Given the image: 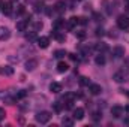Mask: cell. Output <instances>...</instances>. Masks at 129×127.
I'll list each match as a JSON object with an SVG mask.
<instances>
[{"mask_svg": "<svg viewBox=\"0 0 129 127\" xmlns=\"http://www.w3.org/2000/svg\"><path fill=\"white\" fill-rule=\"evenodd\" d=\"M62 124H63V126H68V127H72L74 126V118H71V117H64L63 120H62Z\"/></svg>", "mask_w": 129, "mask_h": 127, "instance_id": "18", "label": "cell"}, {"mask_svg": "<svg viewBox=\"0 0 129 127\" xmlns=\"http://www.w3.org/2000/svg\"><path fill=\"white\" fill-rule=\"evenodd\" d=\"M93 18H95V21H98V23L104 20V17H102L101 14H98V12H95V14H93Z\"/></svg>", "mask_w": 129, "mask_h": 127, "instance_id": "30", "label": "cell"}, {"mask_svg": "<svg viewBox=\"0 0 129 127\" xmlns=\"http://www.w3.org/2000/svg\"><path fill=\"white\" fill-rule=\"evenodd\" d=\"M62 27H64V20H62V18L56 20V21H54V29L59 30V29H62Z\"/></svg>", "mask_w": 129, "mask_h": 127, "instance_id": "20", "label": "cell"}, {"mask_svg": "<svg viewBox=\"0 0 129 127\" xmlns=\"http://www.w3.org/2000/svg\"><path fill=\"white\" fill-rule=\"evenodd\" d=\"M105 30H104V29H96V36H104V34H105Z\"/></svg>", "mask_w": 129, "mask_h": 127, "instance_id": "33", "label": "cell"}, {"mask_svg": "<svg viewBox=\"0 0 129 127\" xmlns=\"http://www.w3.org/2000/svg\"><path fill=\"white\" fill-rule=\"evenodd\" d=\"M113 78H114V81H116V82H123V81H125V75H123L122 72L114 73V76H113Z\"/></svg>", "mask_w": 129, "mask_h": 127, "instance_id": "19", "label": "cell"}, {"mask_svg": "<svg viewBox=\"0 0 129 127\" xmlns=\"http://www.w3.org/2000/svg\"><path fill=\"white\" fill-rule=\"evenodd\" d=\"M95 49L99 51V52H105V51H108V46L101 42V43H96V45H95Z\"/></svg>", "mask_w": 129, "mask_h": 127, "instance_id": "17", "label": "cell"}, {"mask_svg": "<svg viewBox=\"0 0 129 127\" xmlns=\"http://www.w3.org/2000/svg\"><path fill=\"white\" fill-rule=\"evenodd\" d=\"M95 63H96L98 66H104V64H105V57H104L102 54L96 55V58H95Z\"/></svg>", "mask_w": 129, "mask_h": 127, "instance_id": "21", "label": "cell"}, {"mask_svg": "<svg viewBox=\"0 0 129 127\" xmlns=\"http://www.w3.org/2000/svg\"><path fill=\"white\" fill-rule=\"evenodd\" d=\"M45 12H47V15H53V12H56V11H54V8H50V9H47Z\"/></svg>", "mask_w": 129, "mask_h": 127, "instance_id": "36", "label": "cell"}, {"mask_svg": "<svg viewBox=\"0 0 129 127\" xmlns=\"http://www.w3.org/2000/svg\"><path fill=\"white\" fill-rule=\"evenodd\" d=\"M72 118L74 120H83L84 118V109L83 108H77V109H74V112H72Z\"/></svg>", "mask_w": 129, "mask_h": 127, "instance_id": "5", "label": "cell"}, {"mask_svg": "<svg viewBox=\"0 0 129 127\" xmlns=\"http://www.w3.org/2000/svg\"><path fill=\"white\" fill-rule=\"evenodd\" d=\"M26 94H27V93L23 90V91H20V93L17 94V99H23V97H26Z\"/></svg>", "mask_w": 129, "mask_h": 127, "instance_id": "32", "label": "cell"}, {"mask_svg": "<svg viewBox=\"0 0 129 127\" xmlns=\"http://www.w3.org/2000/svg\"><path fill=\"white\" fill-rule=\"evenodd\" d=\"M89 91L93 96H96V94H101L102 88H101V85H98V84H90V85H89Z\"/></svg>", "mask_w": 129, "mask_h": 127, "instance_id": "12", "label": "cell"}, {"mask_svg": "<svg viewBox=\"0 0 129 127\" xmlns=\"http://www.w3.org/2000/svg\"><path fill=\"white\" fill-rule=\"evenodd\" d=\"M123 111H125V109H123L122 106H119V105H116V106H113V108H111V114H113V117H114V118L122 117Z\"/></svg>", "mask_w": 129, "mask_h": 127, "instance_id": "7", "label": "cell"}, {"mask_svg": "<svg viewBox=\"0 0 129 127\" xmlns=\"http://www.w3.org/2000/svg\"><path fill=\"white\" fill-rule=\"evenodd\" d=\"M92 118H93V121H101V118H102V112H99V111L93 112V114H92Z\"/></svg>", "mask_w": 129, "mask_h": 127, "instance_id": "26", "label": "cell"}, {"mask_svg": "<svg viewBox=\"0 0 129 127\" xmlns=\"http://www.w3.org/2000/svg\"><path fill=\"white\" fill-rule=\"evenodd\" d=\"M68 69H69V66L64 63V61H59V63H57V70H59L60 73H64V72H68Z\"/></svg>", "mask_w": 129, "mask_h": 127, "instance_id": "16", "label": "cell"}, {"mask_svg": "<svg viewBox=\"0 0 129 127\" xmlns=\"http://www.w3.org/2000/svg\"><path fill=\"white\" fill-rule=\"evenodd\" d=\"M44 2H36L35 3V12H42L44 11Z\"/></svg>", "mask_w": 129, "mask_h": 127, "instance_id": "23", "label": "cell"}, {"mask_svg": "<svg viewBox=\"0 0 129 127\" xmlns=\"http://www.w3.org/2000/svg\"><path fill=\"white\" fill-rule=\"evenodd\" d=\"M75 36H77L78 39H84V37H86V32H84V30H81V32H77V33H75Z\"/></svg>", "mask_w": 129, "mask_h": 127, "instance_id": "31", "label": "cell"}, {"mask_svg": "<svg viewBox=\"0 0 129 127\" xmlns=\"http://www.w3.org/2000/svg\"><path fill=\"white\" fill-rule=\"evenodd\" d=\"M2 11H3L5 15H11V14H12V3H11V2L2 3Z\"/></svg>", "mask_w": 129, "mask_h": 127, "instance_id": "9", "label": "cell"}, {"mask_svg": "<svg viewBox=\"0 0 129 127\" xmlns=\"http://www.w3.org/2000/svg\"><path fill=\"white\" fill-rule=\"evenodd\" d=\"M5 102H6L8 105H14V103H15V99H6Z\"/></svg>", "mask_w": 129, "mask_h": 127, "instance_id": "38", "label": "cell"}, {"mask_svg": "<svg viewBox=\"0 0 129 127\" xmlns=\"http://www.w3.org/2000/svg\"><path fill=\"white\" fill-rule=\"evenodd\" d=\"M48 45H50V39H48V37H45V36L38 37V46H39V48L45 49V48H48Z\"/></svg>", "mask_w": 129, "mask_h": 127, "instance_id": "6", "label": "cell"}, {"mask_svg": "<svg viewBox=\"0 0 129 127\" xmlns=\"http://www.w3.org/2000/svg\"><path fill=\"white\" fill-rule=\"evenodd\" d=\"M53 108H54V111H56V112H60L63 106L60 105V102H56V103H53Z\"/></svg>", "mask_w": 129, "mask_h": 127, "instance_id": "29", "label": "cell"}, {"mask_svg": "<svg viewBox=\"0 0 129 127\" xmlns=\"http://www.w3.org/2000/svg\"><path fill=\"white\" fill-rule=\"evenodd\" d=\"M50 120H51V112H48V111H41L36 114V121L41 124H47Z\"/></svg>", "mask_w": 129, "mask_h": 127, "instance_id": "1", "label": "cell"}, {"mask_svg": "<svg viewBox=\"0 0 129 127\" xmlns=\"http://www.w3.org/2000/svg\"><path fill=\"white\" fill-rule=\"evenodd\" d=\"M54 11H56L57 14H63L64 11H66V3H64V2H57V3L54 5Z\"/></svg>", "mask_w": 129, "mask_h": 127, "instance_id": "11", "label": "cell"}, {"mask_svg": "<svg viewBox=\"0 0 129 127\" xmlns=\"http://www.w3.org/2000/svg\"><path fill=\"white\" fill-rule=\"evenodd\" d=\"M125 55V48L123 46H114L113 49V57L114 58H122Z\"/></svg>", "mask_w": 129, "mask_h": 127, "instance_id": "4", "label": "cell"}, {"mask_svg": "<svg viewBox=\"0 0 129 127\" xmlns=\"http://www.w3.org/2000/svg\"><path fill=\"white\" fill-rule=\"evenodd\" d=\"M27 26H29V23H27L26 20H23V21H18V23H17V30H18V32H26Z\"/></svg>", "mask_w": 129, "mask_h": 127, "instance_id": "13", "label": "cell"}, {"mask_svg": "<svg viewBox=\"0 0 129 127\" xmlns=\"http://www.w3.org/2000/svg\"><path fill=\"white\" fill-rule=\"evenodd\" d=\"M80 85H90V79L87 76H81L80 78Z\"/></svg>", "mask_w": 129, "mask_h": 127, "instance_id": "25", "label": "cell"}, {"mask_svg": "<svg viewBox=\"0 0 129 127\" xmlns=\"http://www.w3.org/2000/svg\"><path fill=\"white\" fill-rule=\"evenodd\" d=\"M38 67V60H35V58H30V60H27L26 61V70H29V72H32Z\"/></svg>", "mask_w": 129, "mask_h": 127, "instance_id": "10", "label": "cell"}, {"mask_svg": "<svg viewBox=\"0 0 129 127\" xmlns=\"http://www.w3.org/2000/svg\"><path fill=\"white\" fill-rule=\"evenodd\" d=\"M0 72H2L3 75H6V76H11V75H14V67H11V66H5L3 69H0Z\"/></svg>", "mask_w": 129, "mask_h": 127, "instance_id": "15", "label": "cell"}, {"mask_svg": "<svg viewBox=\"0 0 129 127\" xmlns=\"http://www.w3.org/2000/svg\"><path fill=\"white\" fill-rule=\"evenodd\" d=\"M12 2H17V0H12Z\"/></svg>", "mask_w": 129, "mask_h": 127, "instance_id": "43", "label": "cell"}, {"mask_svg": "<svg viewBox=\"0 0 129 127\" xmlns=\"http://www.w3.org/2000/svg\"><path fill=\"white\" fill-rule=\"evenodd\" d=\"M26 39L29 40V42H33L35 39H36V32H32V33H27L26 34Z\"/></svg>", "mask_w": 129, "mask_h": 127, "instance_id": "28", "label": "cell"}, {"mask_svg": "<svg viewBox=\"0 0 129 127\" xmlns=\"http://www.w3.org/2000/svg\"><path fill=\"white\" fill-rule=\"evenodd\" d=\"M69 58H71L72 61H77V60H78V57H77L75 54H69Z\"/></svg>", "mask_w": 129, "mask_h": 127, "instance_id": "37", "label": "cell"}, {"mask_svg": "<svg viewBox=\"0 0 129 127\" xmlns=\"http://www.w3.org/2000/svg\"><path fill=\"white\" fill-rule=\"evenodd\" d=\"M126 2H128V3H129V0H126Z\"/></svg>", "mask_w": 129, "mask_h": 127, "instance_id": "44", "label": "cell"}, {"mask_svg": "<svg viewBox=\"0 0 129 127\" xmlns=\"http://www.w3.org/2000/svg\"><path fill=\"white\" fill-rule=\"evenodd\" d=\"M11 37V30L8 27H0V40H8Z\"/></svg>", "mask_w": 129, "mask_h": 127, "instance_id": "8", "label": "cell"}, {"mask_svg": "<svg viewBox=\"0 0 129 127\" xmlns=\"http://www.w3.org/2000/svg\"><path fill=\"white\" fill-rule=\"evenodd\" d=\"M128 12H129V5H128Z\"/></svg>", "mask_w": 129, "mask_h": 127, "instance_id": "42", "label": "cell"}, {"mask_svg": "<svg viewBox=\"0 0 129 127\" xmlns=\"http://www.w3.org/2000/svg\"><path fill=\"white\" fill-rule=\"evenodd\" d=\"M64 55H68V52H66L64 49H57V51H54V57H56V58H62Z\"/></svg>", "mask_w": 129, "mask_h": 127, "instance_id": "22", "label": "cell"}, {"mask_svg": "<svg viewBox=\"0 0 129 127\" xmlns=\"http://www.w3.org/2000/svg\"><path fill=\"white\" fill-rule=\"evenodd\" d=\"M117 27L120 30L129 29V17L128 15H119V18H117Z\"/></svg>", "mask_w": 129, "mask_h": 127, "instance_id": "2", "label": "cell"}, {"mask_svg": "<svg viewBox=\"0 0 129 127\" xmlns=\"http://www.w3.org/2000/svg\"><path fill=\"white\" fill-rule=\"evenodd\" d=\"M77 24H80V17H72V18H69V21L66 23V29H68V30H72Z\"/></svg>", "mask_w": 129, "mask_h": 127, "instance_id": "3", "label": "cell"}, {"mask_svg": "<svg viewBox=\"0 0 129 127\" xmlns=\"http://www.w3.org/2000/svg\"><path fill=\"white\" fill-rule=\"evenodd\" d=\"M26 12V6L24 5H18L17 6V15H23Z\"/></svg>", "mask_w": 129, "mask_h": 127, "instance_id": "27", "label": "cell"}, {"mask_svg": "<svg viewBox=\"0 0 129 127\" xmlns=\"http://www.w3.org/2000/svg\"><path fill=\"white\" fill-rule=\"evenodd\" d=\"M125 111H126V112H129V105L126 106V108H125Z\"/></svg>", "mask_w": 129, "mask_h": 127, "instance_id": "41", "label": "cell"}, {"mask_svg": "<svg viewBox=\"0 0 129 127\" xmlns=\"http://www.w3.org/2000/svg\"><path fill=\"white\" fill-rule=\"evenodd\" d=\"M50 91H53V93H60V91H62V85H60L59 82H51V84H50Z\"/></svg>", "mask_w": 129, "mask_h": 127, "instance_id": "14", "label": "cell"}, {"mask_svg": "<svg viewBox=\"0 0 129 127\" xmlns=\"http://www.w3.org/2000/svg\"><path fill=\"white\" fill-rule=\"evenodd\" d=\"M42 27H44V23L42 21H36L33 24V32H39V30H42Z\"/></svg>", "mask_w": 129, "mask_h": 127, "instance_id": "24", "label": "cell"}, {"mask_svg": "<svg viewBox=\"0 0 129 127\" xmlns=\"http://www.w3.org/2000/svg\"><path fill=\"white\" fill-rule=\"evenodd\" d=\"M80 24H87V18L86 17H80Z\"/></svg>", "mask_w": 129, "mask_h": 127, "instance_id": "34", "label": "cell"}, {"mask_svg": "<svg viewBox=\"0 0 129 127\" xmlns=\"http://www.w3.org/2000/svg\"><path fill=\"white\" fill-rule=\"evenodd\" d=\"M125 124H129V118H126V120H125Z\"/></svg>", "mask_w": 129, "mask_h": 127, "instance_id": "40", "label": "cell"}, {"mask_svg": "<svg viewBox=\"0 0 129 127\" xmlns=\"http://www.w3.org/2000/svg\"><path fill=\"white\" fill-rule=\"evenodd\" d=\"M5 115H6L5 109H3V108H0V120H3V118H5Z\"/></svg>", "mask_w": 129, "mask_h": 127, "instance_id": "35", "label": "cell"}, {"mask_svg": "<svg viewBox=\"0 0 129 127\" xmlns=\"http://www.w3.org/2000/svg\"><path fill=\"white\" fill-rule=\"evenodd\" d=\"M122 93H123V94H126L129 97V91H125V90H122Z\"/></svg>", "mask_w": 129, "mask_h": 127, "instance_id": "39", "label": "cell"}]
</instances>
